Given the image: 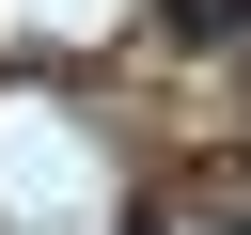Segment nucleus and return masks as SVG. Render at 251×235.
Instances as JSON below:
<instances>
[{"label":"nucleus","mask_w":251,"mask_h":235,"mask_svg":"<svg viewBox=\"0 0 251 235\" xmlns=\"http://www.w3.org/2000/svg\"><path fill=\"white\" fill-rule=\"evenodd\" d=\"M173 31H251V0H173Z\"/></svg>","instance_id":"1"}]
</instances>
